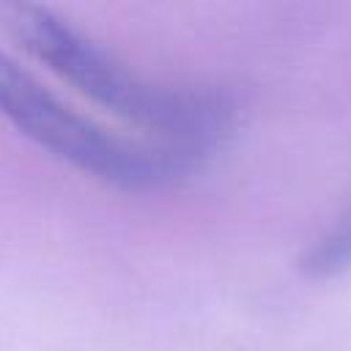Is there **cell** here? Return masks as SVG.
<instances>
[{"label":"cell","instance_id":"obj_3","mask_svg":"<svg viewBox=\"0 0 351 351\" xmlns=\"http://www.w3.org/2000/svg\"><path fill=\"white\" fill-rule=\"evenodd\" d=\"M346 266H351V208L313 244L302 261V269L313 277H329Z\"/></svg>","mask_w":351,"mask_h":351},{"label":"cell","instance_id":"obj_2","mask_svg":"<svg viewBox=\"0 0 351 351\" xmlns=\"http://www.w3.org/2000/svg\"><path fill=\"white\" fill-rule=\"evenodd\" d=\"M0 118L58 162L121 189H151L195 167L186 156L159 143L107 126L60 96L3 47Z\"/></svg>","mask_w":351,"mask_h":351},{"label":"cell","instance_id":"obj_1","mask_svg":"<svg viewBox=\"0 0 351 351\" xmlns=\"http://www.w3.org/2000/svg\"><path fill=\"white\" fill-rule=\"evenodd\" d=\"M0 33L93 110L192 165H200L233 129L236 110L222 90L148 82L47 5L0 3Z\"/></svg>","mask_w":351,"mask_h":351}]
</instances>
